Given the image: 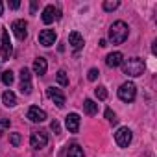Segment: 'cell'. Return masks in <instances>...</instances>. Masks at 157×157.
I'll return each instance as SVG.
<instances>
[{
  "label": "cell",
  "instance_id": "obj_24",
  "mask_svg": "<svg viewBox=\"0 0 157 157\" xmlns=\"http://www.w3.org/2000/svg\"><path fill=\"white\" fill-rule=\"evenodd\" d=\"M105 118H107V120H109L111 124H117V122H118V118H117V115H115V113H113L111 109H105Z\"/></svg>",
  "mask_w": 157,
  "mask_h": 157
},
{
  "label": "cell",
  "instance_id": "obj_30",
  "mask_svg": "<svg viewBox=\"0 0 157 157\" xmlns=\"http://www.w3.org/2000/svg\"><path fill=\"white\" fill-rule=\"evenodd\" d=\"M35 10H37V2H32V13H35Z\"/></svg>",
  "mask_w": 157,
  "mask_h": 157
},
{
  "label": "cell",
  "instance_id": "obj_31",
  "mask_svg": "<svg viewBox=\"0 0 157 157\" xmlns=\"http://www.w3.org/2000/svg\"><path fill=\"white\" fill-rule=\"evenodd\" d=\"M100 46H102V48H104V46H107V41H105V39H102V41H100Z\"/></svg>",
  "mask_w": 157,
  "mask_h": 157
},
{
  "label": "cell",
  "instance_id": "obj_17",
  "mask_svg": "<svg viewBox=\"0 0 157 157\" xmlns=\"http://www.w3.org/2000/svg\"><path fill=\"white\" fill-rule=\"evenodd\" d=\"M2 102H4L6 107H15V105H17V96H15V93L6 91V93L2 94Z\"/></svg>",
  "mask_w": 157,
  "mask_h": 157
},
{
  "label": "cell",
  "instance_id": "obj_28",
  "mask_svg": "<svg viewBox=\"0 0 157 157\" xmlns=\"http://www.w3.org/2000/svg\"><path fill=\"white\" fill-rule=\"evenodd\" d=\"M50 129H52L54 133H59V122H57V120H54V122L50 124Z\"/></svg>",
  "mask_w": 157,
  "mask_h": 157
},
{
  "label": "cell",
  "instance_id": "obj_14",
  "mask_svg": "<svg viewBox=\"0 0 157 157\" xmlns=\"http://www.w3.org/2000/svg\"><path fill=\"white\" fill-rule=\"evenodd\" d=\"M122 61H124V56L120 54V52H111L107 57H105V63H107V67H118V65H122Z\"/></svg>",
  "mask_w": 157,
  "mask_h": 157
},
{
  "label": "cell",
  "instance_id": "obj_22",
  "mask_svg": "<svg viewBox=\"0 0 157 157\" xmlns=\"http://www.w3.org/2000/svg\"><path fill=\"white\" fill-rule=\"evenodd\" d=\"M56 78H57V83H59V85H63V87H67V85H68V76H67V72H65V70H59Z\"/></svg>",
  "mask_w": 157,
  "mask_h": 157
},
{
  "label": "cell",
  "instance_id": "obj_21",
  "mask_svg": "<svg viewBox=\"0 0 157 157\" xmlns=\"http://www.w3.org/2000/svg\"><path fill=\"white\" fill-rule=\"evenodd\" d=\"M118 6H120L118 0H105V2H104V10L105 11H115Z\"/></svg>",
  "mask_w": 157,
  "mask_h": 157
},
{
  "label": "cell",
  "instance_id": "obj_27",
  "mask_svg": "<svg viewBox=\"0 0 157 157\" xmlns=\"http://www.w3.org/2000/svg\"><path fill=\"white\" fill-rule=\"evenodd\" d=\"M10 128V120L8 118H2V120H0V133H2L4 129H8Z\"/></svg>",
  "mask_w": 157,
  "mask_h": 157
},
{
  "label": "cell",
  "instance_id": "obj_32",
  "mask_svg": "<svg viewBox=\"0 0 157 157\" xmlns=\"http://www.w3.org/2000/svg\"><path fill=\"white\" fill-rule=\"evenodd\" d=\"M2 11H4V4L0 2V17H2Z\"/></svg>",
  "mask_w": 157,
  "mask_h": 157
},
{
  "label": "cell",
  "instance_id": "obj_25",
  "mask_svg": "<svg viewBox=\"0 0 157 157\" xmlns=\"http://www.w3.org/2000/svg\"><path fill=\"white\" fill-rule=\"evenodd\" d=\"M98 74H100V72H98V68H91V70H89V74H87V78H89L91 82H94L96 78H98Z\"/></svg>",
  "mask_w": 157,
  "mask_h": 157
},
{
  "label": "cell",
  "instance_id": "obj_12",
  "mask_svg": "<svg viewBox=\"0 0 157 157\" xmlns=\"http://www.w3.org/2000/svg\"><path fill=\"white\" fill-rule=\"evenodd\" d=\"M26 118H28L30 122H44V120H46V113H44L43 109L32 105V107L26 111Z\"/></svg>",
  "mask_w": 157,
  "mask_h": 157
},
{
  "label": "cell",
  "instance_id": "obj_23",
  "mask_svg": "<svg viewBox=\"0 0 157 157\" xmlns=\"http://www.w3.org/2000/svg\"><path fill=\"white\" fill-rule=\"evenodd\" d=\"M94 94H96L98 100H105V98H107V91H105V87H96V89H94Z\"/></svg>",
  "mask_w": 157,
  "mask_h": 157
},
{
  "label": "cell",
  "instance_id": "obj_6",
  "mask_svg": "<svg viewBox=\"0 0 157 157\" xmlns=\"http://www.w3.org/2000/svg\"><path fill=\"white\" fill-rule=\"evenodd\" d=\"M41 19H43L44 24H52L54 21H59V19H61V11H59L56 6H46V8L43 10Z\"/></svg>",
  "mask_w": 157,
  "mask_h": 157
},
{
  "label": "cell",
  "instance_id": "obj_13",
  "mask_svg": "<svg viewBox=\"0 0 157 157\" xmlns=\"http://www.w3.org/2000/svg\"><path fill=\"white\" fill-rule=\"evenodd\" d=\"M56 39H57V33H56L54 30H43V32L39 33V43H41L43 46H52V44L56 43Z\"/></svg>",
  "mask_w": 157,
  "mask_h": 157
},
{
  "label": "cell",
  "instance_id": "obj_20",
  "mask_svg": "<svg viewBox=\"0 0 157 157\" xmlns=\"http://www.w3.org/2000/svg\"><path fill=\"white\" fill-rule=\"evenodd\" d=\"M13 80H15V76H13L11 70H4V72H2V83H4V85H11Z\"/></svg>",
  "mask_w": 157,
  "mask_h": 157
},
{
  "label": "cell",
  "instance_id": "obj_1",
  "mask_svg": "<svg viewBox=\"0 0 157 157\" xmlns=\"http://www.w3.org/2000/svg\"><path fill=\"white\" fill-rule=\"evenodd\" d=\"M128 35H129V28H128V24L124 21H117V22L111 24V28H109V39H111L113 44H122L128 39Z\"/></svg>",
  "mask_w": 157,
  "mask_h": 157
},
{
  "label": "cell",
  "instance_id": "obj_10",
  "mask_svg": "<svg viewBox=\"0 0 157 157\" xmlns=\"http://www.w3.org/2000/svg\"><path fill=\"white\" fill-rule=\"evenodd\" d=\"M0 56L4 59H10L11 56V41H10V33L6 28H2V44H0Z\"/></svg>",
  "mask_w": 157,
  "mask_h": 157
},
{
  "label": "cell",
  "instance_id": "obj_11",
  "mask_svg": "<svg viewBox=\"0 0 157 157\" xmlns=\"http://www.w3.org/2000/svg\"><path fill=\"white\" fill-rule=\"evenodd\" d=\"M46 94H48V98H50V100H54V104H56L57 107H63V105H65V94H63V91H61V89L48 87V89H46Z\"/></svg>",
  "mask_w": 157,
  "mask_h": 157
},
{
  "label": "cell",
  "instance_id": "obj_8",
  "mask_svg": "<svg viewBox=\"0 0 157 157\" xmlns=\"http://www.w3.org/2000/svg\"><path fill=\"white\" fill-rule=\"evenodd\" d=\"M80 122H82V118H80L78 113H68L65 117V126H67V129L70 133H78V131H80Z\"/></svg>",
  "mask_w": 157,
  "mask_h": 157
},
{
  "label": "cell",
  "instance_id": "obj_2",
  "mask_svg": "<svg viewBox=\"0 0 157 157\" xmlns=\"http://www.w3.org/2000/svg\"><path fill=\"white\" fill-rule=\"evenodd\" d=\"M122 70L126 76H131V78H137L144 72V61L140 57H129L126 61H122Z\"/></svg>",
  "mask_w": 157,
  "mask_h": 157
},
{
  "label": "cell",
  "instance_id": "obj_7",
  "mask_svg": "<svg viewBox=\"0 0 157 157\" xmlns=\"http://www.w3.org/2000/svg\"><path fill=\"white\" fill-rule=\"evenodd\" d=\"M21 93L22 94H30L32 93V72L26 67L21 70Z\"/></svg>",
  "mask_w": 157,
  "mask_h": 157
},
{
  "label": "cell",
  "instance_id": "obj_4",
  "mask_svg": "<svg viewBox=\"0 0 157 157\" xmlns=\"http://www.w3.org/2000/svg\"><path fill=\"white\" fill-rule=\"evenodd\" d=\"M131 139H133V133H131L129 128H118L117 133H115V140H117V144L120 148H128Z\"/></svg>",
  "mask_w": 157,
  "mask_h": 157
},
{
  "label": "cell",
  "instance_id": "obj_16",
  "mask_svg": "<svg viewBox=\"0 0 157 157\" xmlns=\"http://www.w3.org/2000/svg\"><path fill=\"white\" fill-rule=\"evenodd\" d=\"M46 68H48V65H46V59L44 57H37L33 61V72L35 74L43 76V74H46Z\"/></svg>",
  "mask_w": 157,
  "mask_h": 157
},
{
  "label": "cell",
  "instance_id": "obj_3",
  "mask_svg": "<svg viewBox=\"0 0 157 157\" xmlns=\"http://www.w3.org/2000/svg\"><path fill=\"white\" fill-rule=\"evenodd\" d=\"M135 96H137V87H135V83L126 82V83L120 85V89H118V98H120L122 102L129 104V102L135 100Z\"/></svg>",
  "mask_w": 157,
  "mask_h": 157
},
{
  "label": "cell",
  "instance_id": "obj_19",
  "mask_svg": "<svg viewBox=\"0 0 157 157\" xmlns=\"http://www.w3.org/2000/svg\"><path fill=\"white\" fill-rule=\"evenodd\" d=\"M83 109H85L87 115H96V113H98V104H94V100L87 98V100L83 102Z\"/></svg>",
  "mask_w": 157,
  "mask_h": 157
},
{
  "label": "cell",
  "instance_id": "obj_18",
  "mask_svg": "<svg viewBox=\"0 0 157 157\" xmlns=\"http://www.w3.org/2000/svg\"><path fill=\"white\" fill-rule=\"evenodd\" d=\"M67 157H83V148L80 144H70L67 150Z\"/></svg>",
  "mask_w": 157,
  "mask_h": 157
},
{
  "label": "cell",
  "instance_id": "obj_29",
  "mask_svg": "<svg viewBox=\"0 0 157 157\" xmlns=\"http://www.w3.org/2000/svg\"><path fill=\"white\" fill-rule=\"evenodd\" d=\"M8 6H10V8H11V10H17V8H19V6H21V2H19V0H11V2H10V4H8Z\"/></svg>",
  "mask_w": 157,
  "mask_h": 157
},
{
  "label": "cell",
  "instance_id": "obj_26",
  "mask_svg": "<svg viewBox=\"0 0 157 157\" xmlns=\"http://www.w3.org/2000/svg\"><path fill=\"white\" fill-rule=\"evenodd\" d=\"M11 144L13 146H19L21 144V135L19 133H11Z\"/></svg>",
  "mask_w": 157,
  "mask_h": 157
},
{
  "label": "cell",
  "instance_id": "obj_9",
  "mask_svg": "<svg viewBox=\"0 0 157 157\" xmlns=\"http://www.w3.org/2000/svg\"><path fill=\"white\" fill-rule=\"evenodd\" d=\"M11 30H13L15 37L21 39V41H24V39L28 37V22H26V21H15V22L11 24Z\"/></svg>",
  "mask_w": 157,
  "mask_h": 157
},
{
  "label": "cell",
  "instance_id": "obj_15",
  "mask_svg": "<svg viewBox=\"0 0 157 157\" xmlns=\"http://www.w3.org/2000/svg\"><path fill=\"white\" fill-rule=\"evenodd\" d=\"M68 44H70L74 50H80V48L83 46V37L78 33V32H70V35H68Z\"/></svg>",
  "mask_w": 157,
  "mask_h": 157
},
{
  "label": "cell",
  "instance_id": "obj_5",
  "mask_svg": "<svg viewBox=\"0 0 157 157\" xmlns=\"http://www.w3.org/2000/svg\"><path fill=\"white\" fill-rule=\"evenodd\" d=\"M48 144V135L44 133V131H33L32 135H30V146L33 148V150H41V148H44Z\"/></svg>",
  "mask_w": 157,
  "mask_h": 157
}]
</instances>
